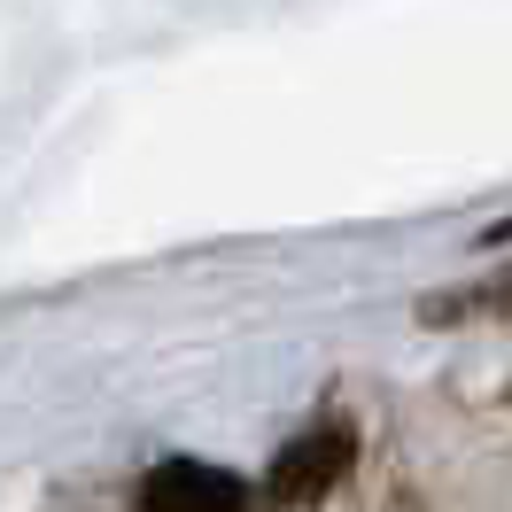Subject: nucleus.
Segmentation results:
<instances>
[{
    "mask_svg": "<svg viewBox=\"0 0 512 512\" xmlns=\"http://www.w3.org/2000/svg\"><path fill=\"white\" fill-rule=\"evenodd\" d=\"M350 450H357V435L334 419V427H311V435H295L280 458H272V474H264V497L272 505H319L334 481L350 474Z\"/></svg>",
    "mask_w": 512,
    "mask_h": 512,
    "instance_id": "1",
    "label": "nucleus"
},
{
    "mask_svg": "<svg viewBox=\"0 0 512 512\" xmlns=\"http://www.w3.org/2000/svg\"><path fill=\"white\" fill-rule=\"evenodd\" d=\"M132 512H249V481L225 466H202V458H163L140 481Z\"/></svg>",
    "mask_w": 512,
    "mask_h": 512,
    "instance_id": "2",
    "label": "nucleus"
},
{
    "mask_svg": "<svg viewBox=\"0 0 512 512\" xmlns=\"http://www.w3.org/2000/svg\"><path fill=\"white\" fill-rule=\"evenodd\" d=\"M474 311H512V272L489 280V288H466V295H435L427 319H474Z\"/></svg>",
    "mask_w": 512,
    "mask_h": 512,
    "instance_id": "3",
    "label": "nucleus"
},
{
    "mask_svg": "<svg viewBox=\"0 0 512 512\" xmlns=\"http://www.w3.org/2000/svg\"><path fill=\"white\" fill-rule=\"evenodd\" d=\"M481 241H489V249H505V241H512V218H497L489 233H481Z\"/></svg>",
    "mask_w": 512,
    "mask_h": 512,
    "instance_id": "4",
    "label": "nucleus"
}]
</instances>
